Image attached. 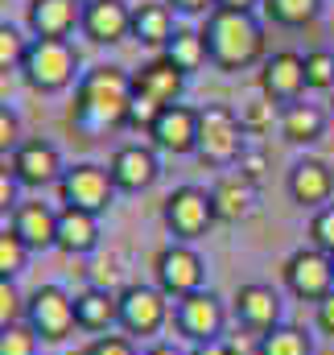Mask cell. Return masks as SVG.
I'll use <instances>...</instances> for the list:
<instances>
[{
  "mask_svg": "<svg viewBox=\"0 0 334 355\" xmlns=\"http://www.w3.org/2000/svg\"><path fill=\"white\" fill-rule=\"evenodd\" d=\"M211 4H215V8H240V12H252L260 0H211Z\"/></svg>",
  "mask_w": 334,
  "mask_h": 355,
  "instance_id": "obj_45",
  "label": "cell"
},
{
  "mask_svg": "<svg viewBox=\"0 0 334 355\" xmlns=\"http://www.w3.org/2000/svg\"><path fill=\"white\" fill-rule=\"evenodd\" d=\"M21 318H25V297H21V289H17L12 277H0V331L12 327V322H21Z\"/></svg>",
  "mask_w": 334,
  "mask_h": 355,
  "instance_id": "obj_35",
  "label": "cell"
},
{
  "mask_svg": "<svg viewBox=\"0 0 334 355\" xmlns=\"http://www.w3.org/2000/svg\"><path fill=\"white\" fill-rule=\"evenodd\" d=\"M236 170L248 178V182H260V178H264V170H268V157H264V149H256V145H244V153H240Z\"/></svg>",
  "mask_w": 334,
  "mask_h": 355,
  "instance_id": "obj_39",
  "label": "cell"
},
{
  "mask_svg": "<svg viewBox=\"0 0 334 355\" xmlns=\"http://www.w3.org/2000/svg\"><path fill=\"white\" fill-rule=\"evenodd\" d=\"M260 4H264V17L285 29H301L322 12V0H260Z\"/></svg>",
  "mask_w": 334,
  "mask_h": 355,
  "instance_id": "obj_28",
  "label": "cell"
},
{
  "mask_svg": "<svg viewBox=\"0 0 334 355\" xmlns=\"http://www.w3.org/2000/svg\"><path fill=\"white\" fill-rule=\"evenodd\" d=\"M276 128H281V137H285L289 145H314V141H322V132H326V112H322L318 103L297 99V103H285V107H281Z\"/></svg>",
  "mask_w": 334,
  "mask_h": 355,
  "instance_id": "obj_24",
  "label": "cell"
},
{
  "mask_svg": "<svg viewBox=\"0 0 334 355\" xmlns=\"http://www.w3.org/2000/svg\"><path fill=\"white\" fill-rule=\"evenodd\" d=\"M83 37L95 46H120L132 37V4L128 0H83Z\"/></svg>",
  "mask_w": 334,
  "mask_h": 355,
  "instance_id": "obj_15",
  "label": "cell"
},
{
  "mask_svg": "<svg viewBox=\"0 0 334 355\" xmlns=\"http://www.w3.org/2000/svg\"><path fill=\"white\" fill-rule=\"evenodd\" d=\"M116 182L107 174V166H95V162H79V166H67L58 178V202L71 207V211H87V215H103L112 202H116Z\"/></svg>",
  "mask_w": 334,
  "mask_h": 355,
  "instance_id": "obj_5",
  "label": "cell"
},
{
  "mask_svg": "<svg viewBox=\"0 0 334 355\" xmlns=\"http://www.w3.org/2000/svg\"><path fill=\"white\" fill-rule=\"evenodd\" d=\"M285 285H289L293 297L318 306L326 293H334V261L318 248H297L285 261Z\"/></svg>",
  "mask_w": 334,
  "mask_h": 355,
  "instance_id": "obj_11",
  "label": "cell"
},
{
  "mask_svg": "<svg viewBox=\"0 0 334 355\" xmlns=\"http://www.w3.org/2000/svg\"><path fill=\"white\" fill-rule=\"evenodd\" d=\"M173 33H177V25H173V8L166 0L132 4V42H141L149 50H166V42Z\"/></svg>",
  "mask_w": 334,
  "mask_h": 355,
  "instance_id": "obj_22",
  "label": "cell"
},
{
  "mask_svg": "<svg viewBox=\"0 0 334 355\" xmlns=\"http://www.w3.org/2000/svg\"><path fill=\"white\" fill-rule=\"evenodd\" d=\"M21 79L37 95H58L79 79V50L71 37H29Z\"/></svg>",
  "mask_w": 334,
  "mask_h": 355,
  "instance_id": "obj_3",
  "label": "cell"
},
{
  "mask_svg": "<svg viewBox=\"0 0 334 355\" xmlns=\"http://www.w3.org/2000/svg\"><path fill=\"white\" fill-rule=\"evenodd\" d=\"M132 99V75L124 67H91L75 87V124L83 132H112L124 124Z\"/></svg>",
  "mask_w": 334,
  "mask_h": 355,
  "instance_id": "obj_2",
  "label": "cell"
},
{
  "mask_svg": "<svg viewBox=\"0 0 334 355\" xmlns=\"http://www.w3.org/2000/svg\"><path fill=\"white\" fill-rule=\"evenodd\" d=\"M107 174L116 182V190H124V194H141V190H149L157 178H161V162H157V149L153 145H120L116 153H112V162H107Z\"/></svg>",
  "mask_w": 334,
  "mask_h": 355,
  "instance_id": "obj_14",
  "label": "cell"
},
{
  "mask_svg": "<svg viewBox=\"0 0 334 355\" xmlns=\"http://www.w3.org/2000/svg\"><path fill=\"white\" fill-rule=\"evenodd\" d=\"M8 170H12V178H17L21 186L42 190V186H58V178H62V170H67V166H62V153H58L50 141L29 137V141H21V145L12 149Z\"/></svg>",
  "mask_w": 334,
  "mask_h": 355,
  "instance_id": "obj_13",
  "label": "cell"
},
{
  "mask_svg": "<svg viewBox=\"0 0 334 355\" xmlns=\"http://www.w3.org/2000/svg\"><path fill=\"white\" fill-rule=\"evenodd\" d=\"M223 322H227V310H223V302H219L211 289H198V293L173 302V327H177V335L190 339V343L223 339Z\"/></svg>",
  "mask_w": 334,
  "mask_h": 355,
  "instance_id": "obj_10",
  "label": "cell"
},
{
  "mask_svg": "<svg viewBox=\"0 0 334 355\" xmlns=\"http://www.w3.org/2000/svg\"><path fill=\"white\" fill-rule=\"evenodd\" d=\"M161 107H166V103H157L153 95H141V91L132 87L128 112H124V128H132V132H153V124H157Z\"/></svg>",
  "mask_w": 334,
  "mask_h": 355,
  "instance_id": "obj_30",
  "label": "cell"
},
{
  "mask_svg": "<svg viewBox=\"0 0 334 355\" xmlns=\"http://www.w3.org/2000/svg\"><path fill=\"white\" fill-rule=\"evenodd\" d=\"M276 107H281V103H272V99H256V103H248V107H240V120H244L248 132H264L272 120H281Z\"/></svg>",
  "mask_w": 334,
  "mask_h": 355,
  "instance_id": "obj_37",
  "label": "cell"
},
{
  "mask_svg": "<svg viewBox=\"0 0 334 355\" xmlns=\"http://www.w3.org/2000/svg\"><path fill=\"white\" fill-rule=\"evenodd\" d=\"M132 87L141 91V95H153L157 103H182V91H186V75L166 62V58H153V62H145L137 75H132Z\"/></svg>",
  "mask_w": 334,
  "mask_h": 355,
  "instance_id": "obj_25",
  "label": "cell"
},
{
  "mask_svg": "<svg viewBox=\"0 0 334 355\" xmlns=\"http://www.w3.org/2000/svg\"><path fill=\"white\" fill-rule=\"evenodd\" d=\"M202 42H206V58L223 75H240L264 58V25L256 21V12L211 8L202 21Z\"/></svg>",
  "mask_w": 334,
  "mask_h": 355,
  "instance_id": "obj_1",
  "label": "cell"
},
{
  "mask_svg": "<svg viewBox=\"0 0 334 355\" xmlns=\"http://www.w3.org/2000/svg\"><path fill=\"white\" fill-rule=\"evenodd\" d=\"M58 248H62L67 257H87V252H95V248H99V215L62 207V211H58Z\"/></svg>",
  "mask_w": 334,
  "mask_h": 355,
  "instance_id": "obj_26",
  "label": "cell"
},
{
  "mask_svg": "<svg viewBox=\"0 0 334 355\" xmlns=\"http://www.w3.org/2000/svg\"><path fill=\"white\" fill-rule=\"evenodd\" d=\"M256 355H314L310 335L297 327H272L268 335L256 339Z\"/></svg>",
  "mask_w": 334,
  "mask_h": 355,
  "instance_id": "obj_29",
  "label": "cell"
},
{
  "mask_svg": "<svg viewBox=\"0 0 334 355\" xmlns=\"http://www.w3.org/2000/svg\"><path fill=\"white\" fill-rule=\"evenodd\" d=\"M29 252H50L58 248V211L50 202H21L8 223Z\"/></svg>",
  "mask_w": 334,
  "mask_h": 355,
  "instance_id": "obj_20",
  "label": "cell"
},
{
  "mask_svg": "<svg viewBox=\"0 0 334 355\" xmlns=\"http://www.w3.org/2000/svg\"><path fill=\"white\" fill-rule=\"evenodd\" d=\"M25 25L33 37H71L83 25V0H29Z\"/></svg>",
  "mask_w": 334,
  "mask_h": 355,
  "instance_id": "obj_19",
  "label": "cell"
},
{
  "mask_svg": "<svg viewBox=\"0 0 334 355\" xmlns=\"http://www.w3.org/2000/svg\"><path fill=\"white\" fill-rule=\"evenodd\" d=\"M153 277H157V289L166 293L169 302H182V297H190V293L202 289L206 265H202V257L190 244H169L153 261Z\"/></svg>",
  "mask_w": 334,
  "mask_h": 355,
  "instance_id": "obj_9",
  "label": "cell"
},
{
  "mask_svg": "<svg viewBox=\"0 0 334 355\" xmlns=\"http://www.w3.org/2000/svg\"><path fill=\"white\" fill-rule=\"evenodd\" d=\"M25 265H29V248L21 244L12 227H0V277L17 281V272H25Z\"/></svg>",
  "mask_w": 334,
  "mask_h": 355,
  "instance_id": "obj_31",
  "label": "cell"
},
{
  "mask_svg": "<svg viewBox=\"0 0 334 355\" xmlns=\"http://www.w3.org/2000/svg\"><path fill=\"white\" fill-rule=\"evenodd\" d=\"M17 190H21V182L12 178V170H8V166H0V215H12V211L21 207Z\"/></svg>",
  "mask_w": 334,
  "mask_h": 355,
  "instance_id": "obj_41",
  "label": "cell"
},
{
  "mask_svg": "<svg viewBox=\"0 0 334 355\" xmlns=\"http://www.w3.org/2000/svg\"><path fill=\"white\" fill-rule=\"evenodd\" d=\"M244 137H248V128H244V120H240L236 107H227V103H206V107H198V149H194V157H198L202 166H211V170H231V166L240 162L244 145H248Z\"/></svg>",
  "mask_w": 334,
  "mask_h": 355,
  "instance_id": "obj_4",
  "label": "cell"
},
{
  "mask_svg": "<svg viewBox=\"0 0 334 355\" xmlns=\"http://www.w3.org/2000/svg\"><path fill=\"white\" fill-rule=\"evenodd\" d=\"M25 322L33 327V335L42 343H62L71 339V331L79 327L75 318V297L62 285H37L25 297Z\"/></svg>",
  "mask_w": 334,
  "mask_h": 355,
  "instance_id": "obj_6",
  "label": "cell"
},
{
  "mask_svg": "<svg viewBox=\"0 0 334 355\" xmlns=\"http://www.w3.org/2000/svg\"><path fill=\"white\" fill-rule=\"evenodd\" d=\"M145 355H182V352H177L173 343H153V347H149Z\"/></svg>",
  "mask_w": 334,
  "mask_h": 355,
  "instance_id": "obj_46",
  "label": "cell"
},
{
  "mask_svg": "<svg viewBox=\"0 0 334 355\" xmlns=\"http://www.w3.org/2000/svg\"><path fill=\"white\" fill-rule=\"evenodd\" d=\"M75 318H79V331H91V335L120 327V293L99 285L75 293Z\"/></svg>",
  "mask_w": 334,
  "mask_h": 355,
  "instance_id": "obj_23",
  "label": "cell"
},
{
  "mask_svg": "<svg viewBox=\"0 0 334 355\" xmlns=\"http://www.w3.org/2000/svg\"><path fill=\"white\" fill-rule=\"evenodd\" d=\"M149 141H153L157 153H173V157L194 153V149H198V107H186V103L161 107V116H157Z\"/></svg>",
  "mask_w": 334,
  "mask_h": 355,
  "instance_id": "obj_16",
  "label": "cell"
},
{
  "mask_svg": "<svg viewBox=\"0 0 334 355\" xmlns=\"http://www.w3.org/2000/svg\"><path fill=\"white\" fill-rule=\"evenodd\" d=\"M166 4L173 12H211V8H215L211 0H166Z\"/></svg>",
  "mask_w": 334,
  "mask_h": 355,
  "instance_id": "obj_43",
  "label": "cell"
},
{
  "mask_svg": "<svg viewBox=\"0 0 334 355\" xmlns=\"http://www.w3.org/2000/svg\"><path fill=\"white\" fill-rule=\"evenodd\" d=\"M331 261H334V257H331Z\"/></svg>",
  "mask_w": 334,
  "mask_h": 355,
  "instance_id": "obj_48",
  "label": "cell"
},
{
  "mask_svg": "<svg viewBox=\"0 0 334 355\" xmlns=\"http://www.w3.org/2000/svg\"><path fill=\"white\" fill-rule=\"evenodd\" d=\"M161 58L173 62L186 79L202 67V62H211L206 58V42H202V29H177L173 37L166 42V50H161Z\"/></svg>",
  "mask_w": 334,
  "mask_h": 355,
  "instance_id": "obj_27",
  "label": "cell"
},
{
  "mask_svg": "<svg viewBox=\"0 0 334 355\" xmlns=\"http://www.w3.org/2000/svg\"><path fill=\"white\" fill-rule=\"evenodd\" d=\"M310 248L334 257V202L322 207V211H314V219H310Z\"/></svg>",
  "mask_w": 334,
  "mask_h": 355,
  "instance_id": "obj_36",
  "label": "cell"
},
{
  "mask_svg": "<svg viewBox=\"0 0 334 355\" xmlns=\"http://www.w3.org/2000/svg\"><path fill=\"white\" fill-rule=\"evenodd\" d=\"M37 343H42V339L33 335V327H29L25 318L0 331V355H37Z\"/></svg>",
  "mask_w": 334,
  "mask_h": 355,
  "instance_id": "obj_34",
  "label": "cell"
},
{
  "mask_svg": "<svg viewBox=\"0 0 334 355\" xmlns=\"http://www.w3.org/2000/svg\"><path fill=\"white\" fill-rule=\"evenodd\" d=\"M211 202H215V219L219 223H240L256 207V182H248L240 170L219 174V182L211 186Z\"/></svg>",
  "mask_w": 334,
  "mask_h": 355,
  "instance_id": "obj_21",
  "label": "cell"
},
{
  "mask_svg": "<svg viewBox=\"0 0 334 355\" xmlns=\"http://www.w3.org/2000/svg\"><path fill=\"white\" fill-rule=\"evenodd\" d=\"M306 91H310L306 87V54L276 50V54L264 58V67H260V95L264 99L285 107V103H297Z\"/></svg>",
  "mask_w": 334,
  "mask_h": 355,
  "instance_id": "obj_12",
  "label": "cell"
},
{
  "mask_svg": "<svg viewBox=\"0 0 334 355\" xmlns=\"http://www.w3.org/2000/svg\"><path fill=\"white\" fill-rule=\"evenodd\" d=\"M318 331L322 335H334V293H326L318 302Z\"/></svg>",
  "mask_w": 334,
  "mask_h": 355,
  "instance_id": "obj_42",
  "label": "cell"
},
{
  "mask_svg": "<svg viewBox=\"0 0 334 355\" xmlns=\"http://www.w3.org/2000/svg\"><path fill=\"white\" fill-rule=\"evenodd\" d=\"M306 87L334 91V54L331 50H310L306 54Z\"/></svg>",
  "mask_w": 334,
  "mask_h": 355,
  "instance_id": "obj_33",
  "label": "cell"
},
{
  "mask_svg": "<svg viewBox=\"0 0 334 355\" xmlns=\"http://www.w3.org/2000/svg\"><path fill=\"white\" fill-rule=\"evenodd\" d=\"M161 219H166L173 244L202 240V236L211 232V223H219V219H215L211 190H202V186H177L166 198V207H161Z\"/></svg>",
  "mask_w": 334,
  "mask_h": 355,
  "instance_id": "obj_7",
  "label": "cell"
},
{
  "mask_svg": "<svg viewBox=\"0 0 334 355\" xmlns=\"http://www.w3.org/2000/svg\"><path fill=\"white\" fill-rule=\"evenodd\" d=\"M25 50H29V37H25L17 25L0 21V75H4V71H21Z\"/></svg>",
  "mask_w": 334,
  "mask_h": 355,
  "instance_id": "obj_32",
  "label": "cell"
},
{
  "mask_svg": "<svg viewBox=\"0 0 334 355\" xmlns=\"http://www.w3.org/2000/svg\"><path fill=\"white\" fill-rule=\"evenodd\" d=\"M169 297L157 285H124L120 289V331L124 335H141L153 339L169 322Z\"/></svg>",
  "mask_w": 334,
  "mask_h": 355,
  "instance_id": "obj_8",
  "label": "cell"
},
{
  "mask_svg": "<svg viewBox=\"0 0 334 355\" xmlns=\"http://www.w3.org/2000/svg\"><path fill=\"white\" fill-rule=\"evenodd\" d=\"M231 310L240 318V327L252 331V335H268L272 327H281V297L272 285H260V281H248L236 289L231 297Z\"/></svg>",
  "mask_w": 334,
  "mask_h": 355,
  "instance_id": "obj_17",
  "label": "cell"
},
{
  "mask_svg": "<svg viewBox=\"0 0 334 355\" xmlns=\"http://www.w3.org/2000/svg\"><path fill=\"white\" fill-rule=\"evenodd\" d=\"M87 355H137V347H132V339H124V335H99V339L87 347Z\"/></svg>",
  "mask_w": 334,
  "mask_h": 355,
  "instance_id": "obj_40",
  "label": "cell"
},
{
  "mask_svg": "<svg viewBox=\"0 0 334 355\" xmlns=\"http://www.w3.org/2000/svg\"><path fill=\"white\" fill-rule=\"evenodd\" d=\"M285 186H289V198H293L297 207H306V211H322V207H331L334 174H331L326 162L306 157V162H297V166L289 170Z\"/></svg>",
  "mask_w": 334,
  "mask_h": 355,
  "instance_id": "obj_18",
  "label": "cell"
},
{
  "mask_svg": "<svg viewBox=\"0 0 334 355\" xmlns=\"http://www.w3.org/2000/svg\"><path fill=\"white\" fill-rule=\"evenodd\" d=\"M331 103H334V99H331ZM331 116H334V107H331Z\"/></svg>",
  "mask_w": 334,
  "mask_h": 355,
  "instance_id": "obj_47",
  "label": "cell"
},
{
  "mask_svg": "<svg viewBox=\"0 0 334 355\" xmlns=\"http://www.w3.org/2000/svg\"><path fill=\"white\" fill-rule=\"evenodd\" d=\"M190 355H231V347H227V339H211V343H194Z\"/></svg>",
  "mask_w": 334,
  "mask_h": 355,
  "instance_id": "obj_44",
  "label": "cell"
},
{
  "mask_svg": "<svg viewBox=\"0 0 334 355\" xmlns=\"http://www.w3.org/2000/svg\"><path fill=\"white\" fill-rule=\"evenodd\" d=\"M21 145V124H17V116H12V107H4L0 103V157L8 153L12 157V149Z\"/></svg>",
  "mask_w": 334,
  "mask_h": 355,
  "instance_id": "obj_38",
  "label": "cell"
}]
</instances>
